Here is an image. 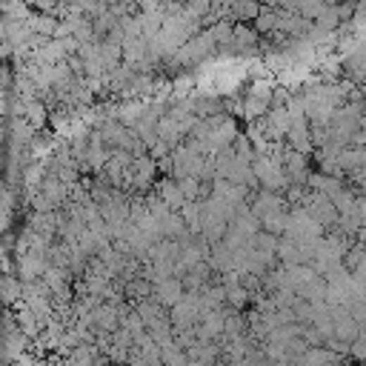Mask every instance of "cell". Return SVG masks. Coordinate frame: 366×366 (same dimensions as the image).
Wrapping results in <instances>:
<instances>
[{
  "instance_id": "ba28073f",
  "label": "cell",
  "mask_w": 366,
  "mask_h": 366,
  "mask_svg": "<svg viewBox=\"0 0 366 366\" xmlns=\"http://www.w3.org/2000/svg\"><path fill=\"white\" fill-rule=\"evenodd\" d=\"M260 223H263V232H269V235H274V238H286V229H289V212L266 215Z\"/></svg>"
},
{
  "instance_id": "7a4b0ae2",
  "label": "cell",
  "mask_w": 366,
  "mask_h": 366,
  "mask_svg": "<svg viewBox=\"0 0 366 366\" xmlns=\"http://www.w3.org/2000/svg\"><path fill=\"white\" fill-rule=\"evenodd\" d=\"M286 238L295 241V244L324 241V238H327V229L306 212V206H295V209H289V229H286Z\"/></svg>"
},
{
  "instance_id": "2e32d148",
  "label": "cell",
  "mask_w": 366,
  "mask_h": 366,
  "mask_svg": "<svg viewBox=\"0 0 366 366\" xmlns=\"http://www.w3.org/2000/svg\"><path fill=\"white\" fill-rule=\"evenodd\" d=\"M358 244H363V246H366V229H360V232H358Z\"/></svg>"
},
{
  "instance_id": "9c48e42d",
  "label": "cell",
  "mask_w": 366,
  "mask_h": 366,
  "mask_svg": "<svg viewBox=\"0 0 366 366\" xmlns=\"http://www.w3.org/2000/svg\"><path fill=\"white\" fill-rule=\"evenodd\" d=\"M49 126L55 129V134L61 137H72V129H75V115L66 112V109H55L49 115Z\"/></svg>"
},
{
  "instance_id": "4fadbf2b",
  "label": "cell",
  "mask_w": 366,
  "mask_h": 366,
  "mask_svg": "<svg viewBox=\"0 0 366 366\" xmlns=\"http://www.w3.org/2000/svg\"><path fill=\"white\" fill-rule=\"evenodd\" d=\"M260 12H263V6H258V4H232V20H235V23L258 20Z\"/></svg>"
},
{
  "instance_id": "8992f818",
  "label": "cell",
  "mask_w": 366,
  "mask_h": 366,
  "mask_svg": "<svg viewBox=\"0 0 366 366\" xmlns=\"http://www.w3.org/2000/svg\"><path fill=\"white\" fill-rule=\"evenodd\" d=\"M286 146L295 149V152H301V155H309L315 149V144H312V126H309L306 118L292 120V129L286 134Z\"/></svg>"
},
{
  "instance_id": "30bf717a",
  "label": "cell",
  "mask_w": 366,
  "mask_h": 366,
  "mask_svg": "<svg viewBox=\"0 0 366 366\" xmlns=\"http://www.w3.org/2000/svg\"><path fill=\"white\" fill-rule=\"evenodd\" d=\"M274 86L272 80H266V77H258V80H252V86H249V92L246 95L249 98H255V101H263V103H269L272 106V98H274Z\"/></svg>"
},
{
  "instance_id": "52a82bcc",
  "label": "cell",
  "mask_w": 366,
  "mask_h": 366,
  "mask_svg": "<svg viewBox=\"0 0 366 366\" xmlns=\"http://www.w3.org/2000/svg\"><path fill=\"white\" fill-rule=\"evenodd\" d=\"M155 192L160 195V201H163L172 212H180L183 206L189 203L187 195H183V189H180V183H177L175 177H163V180H158V183H155Z\"/></svg>"
},
{
  "instance_id": "5bb4252c",
  "label": "cell",
  "mask_w": 366,
  "mask_h": 366,
  "mask_svg": "<svg viewBox=\"0 0 366 366\" xmlns=\"http://www.w3.org/2000/svg\"><path fill=\"white\" fill-rule=\"evenodd\" d=\"M249 301H252V295H249L244 286H235V289L226 292V306L232 309V312H244V309L249 306Z\"/></svg>"
},
{
  "instance_id": "ac0fdd59",
  "label": "cell",
  "mask_w": 366,
  "mask_h": 366,
  "mask_svg": "<svg viewBox=\"0 0 366 366\" xmlns=\"http://www.w3.org/2000/svg\"><path fill=\"white\" fill-rule=\"evenodd\" d=\"M215 366H232V363H229V360H220V363H215Z\"/></svg>"
},
{
  "instance_id": "6da1fadb",
  "label": "cell",
  "mask_w": 366,
  "mask_h": 366,
  "mask_svg": "<svg viewBox=\"0 0 366 366\" xmlns=\"http://www.w3.org/2000/svg\"><path fill=\"white\" fill-rule=\"evenodd\" d=\"M252 169H255L258 183H263V189H266V192L284 195V192L292 187V180H289L284 163H281V160H274V158H269V155H255Z\"/></svg>"
},
{
  "instance_id": "277c9868",
  "label": "cell",
  "mask_w": 366,
  "mask_h": 366,
  "mask_svg": "<svg viewBox=\"0 0 366 366\" xmlns=\"http://www.w3.org/2000/svg\"><path fill=\"white\" fill-rule=\"evenodd\" d=\"M183 295H187V286H183V281H180V278H169V281H163V284L155 286L152 301H155L158 306H163V309H175V306L183 301Z\"/></svg>"
},
{
  "instance_id": "7c38bea8",
  "label": "cell",
  "mask_w": 366,
  "mask_h": 366,
  "mask_svg": "<svg viewBox=\"0 0 366 366\" xmlns=\"http://www.w3.org/2000/svg\"><path fill=\"white\" fill-rule=\"evenodd\" d=\"M49 115H52V112H46V106H43L40 101H32V103H26V112H23V118H26V120L34 126V132H37V129H43L46 123H49Z\"/></svg>"
},
{
  "instance_id": "d6986e66",
  "label": "cell",
  "mask_w": 366,
  "mask_h": 366,
  "mask_svg": "<svg viewBox=\"0 0 366 366\" xmlns=\"http://www.w3.org/2000/svg\"><path fill=\"white\" fill-rule=\"evenodd\" d=\"M363 103H366V92H363Z\"/></svg>"
},
{
  "instance_id": "9a60e30c",
  "label": "cell",
  "mask_w": 366,
  "mask_h": 366,
  "mask_svg": "<svg viewBox=\"0 0 366 366\" xmlns=\"http://www.w3.org/2000/svg\"><path fill=\"white\" fill-rule=\"evenodd\" d=\"M355 274H358V278H360V281H366V258H363V263H360V266L355 269Z\"/></svg>"
},
{
  "instance_id": "8fae6325",
  "label": "cell",
  "mask_w": 366,
  "mask_h": 366,
  "mask_svg": "<svg viewBox=\"0 0 366 366\" xmlns=\"http://www.w3.org/2000/svg\"><path fill=\"white\" fill-rule=\"evenodd\" d=\"M235 49H244V52H249V49H255V43H258V29H249L246 23H235Z\"/></svg>"
},
{
  "instance_id": "5b68a950",
  "label": "cell",
  "mask_w": 366,
  "mask_h": 366,
  "mask_svg": "<svg viewBox=\"0 0 366 366\" xmlns=\"http://www.w3.org/2000/svg\"><path fill=\"white\" fill-rule=\"evenodd\" d=\"M286 206H289L286 195H274V192H266V189H260V192L252 198V212H255L260 220H263L266 215H274V212H289Z\"/></svg>"
},
{
  "instance_id": "e0dca14e",
  "label": "cell",
  "mask_w": 366,
  "mask_h": 366,
  "mask_svg": "<svg viewBox=\"0 0 366 366\" xmlns=\"http://www.w3.org/2000/svg\"><path fill=\"white\" fill-rule=\"evenodd\" d=\"M189 366H206V363H201V360H189Z\"/></svg>"
},
{
  "instance_id": "3957f363",
  "label": "cell",
  "mask_w": 366,
  "mask_h": 366,
  "mask_svg": "<svg viewBox=\"0 0 366 366\" xmlns=\"http://www.w3.org/2000/svg\"><path fill=\"white\" fill-rule=\"evenodd\" d=\"M306 212L324 226V229H329V226H335L338 220H341V212L335 209V203H332V198L329 195H320V192H309V198H306Z\"/></svg>"
}]
</instances>
